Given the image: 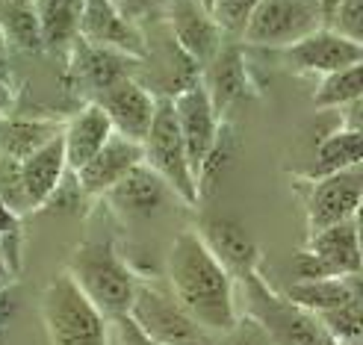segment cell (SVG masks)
Returning a JSON list of instances; mask_svg holds the SVG:
<instances>
[{
  "label": "cell",
  "instance_id": "1",
  "mask_svg": "<svg viewBox=\"0 0 363 345\" xmlns=\"http://www.w3.org/2000/svg\"><path fill=\"white\" fill-rule=\"evenodd\" d=\"M169 289L201 331L230 334L237 328V295L230 271L198 230H180L166 257Z\"/></svg>",
  "mask_w": 363,
  "mask_h": 345
},
{
  "label": "cell",
  "instance_id": "2",
  "mask_svg": "<svg viewBox=\"0 0 363 345\" xmlns=\"http://www.w3.org/2000/svg\"><path fill=\"white\" fill-rule=\"evenodd\" d=\"M65 271L106 319L124 316L130 310L139 281L110 239L77 245Z\"/></svg>",
  "mask_w": 363,
  "mask_h": 345
},
{
  "label": "cell",
  "instance_id": "3",
  "mask_svg": "<svg viewBox=\"0 0 363 345\" xmlns=\"http://www.w3.org/2000/svg\"><path fill=\"white\" fill-rule=\"evenodd\" d=\"M39 313L50 345H110V319L80 293L68 271L45 286Z\"/></svg>",
  "mask_w": 363,
  "mask_h": 345
},
{
  "label": "cell",
  "instance_id": "4",
  "mask_svg": "<svg viewBox=\"0 0 363 345\" xmlns=\"http://www.w3.org/2000/svg\"><path fill=\"white\" fill-rule=\"evenodd\" d=\"M142 166H148L162 183L169 186V192L174 198H180L184 204L195 207L201 201V186H198L195 171L189 166L184 139H180L172 98L157 101L154 121L142 139Z\"/></svg>",
  "mask_w": 363,
  "mask_h": 345
},
{
  "label": "cell",
  "instance_id": "5",
  "mask_svg": "<svg viewBox=\"0 0 363 345\" xmlns=\"http://www.w3.org/2000/svg\"><path fill=\"white\" fill-rule=\"evenodd\" d=\"M325 27L319 0H260L240 39L251 47L286 50Z\"/></svg>",
  "mask_w": 363,
  "mask_h": 345
},
{
  "label": "cell",
  "instance_id": "6",
  "mask_svg": "<svg viewBox=\"0 0 363 345\" xmlns=\"http://www.w3.org/2000/svg\"><path fill=\"white\" fill-rule=\"evenodd\" d=\"M174 106V118H177V130L184 139V148L189 157V166L195 171V180L201 186V174L210 166V159L219 151V136H222V115L213 110V103L204 92L201 80L189 83L186 89L172 98Z\"/></svg>",
  "mask_w": 363,
  "mask_h": 345
},
{
  "label": "cell",
  "instance_id": "7",
  "mask_svg": "<svg viewBox=\"0 0 363 345\" xmlns=\"http://www.w3.org/2000/svg\"><path fill=\"white\" fill-rule=\"evenodd\" d=\"M242 281L248 289L251 316L257 319V324L275 345H325V334L316 324V319L298 310L286 298L272 295V289H266L257 271H248Z\"/></svg>",
  "mask_w": 363,
  "mask_h": 345
},
{
  "label": "cell",
  "instance_id": "8",
  "mask_svg": "<svg viewBox=\"0 0 363 345\" xmlns=\"http://www.w3.org/2000/svg\"><path fill=\"white\" fill-rule=\"evenodd\" d=\"M130 319L160 345H189L198 339V324L177 304L172 289L136 283V295L130 304Z\"/></svg>",
  "mask_w": 363,
  "mask_h": 345
},
{
  "label": "cell",
  "instance_id": "9",
  "mask_svg": "<svg viewBox=\"0 0 363 345\" xmlns=\"http://www.w3.org/2000/svg\"><path fill=\"white\" fill-rule=\"evenodd\" d=\"M311 183L313 186L304 198L311 233L360 215V198H363V169L360 166L334 171L328 177L311 180Z\"/></svg>",
  "mask_w": 363,
  "mask_h": 345
},
{
  "label": "cell",
  "instance_id": "10",
  "mask_svg": "<svg viewBox=\"0 0 363 345\" xmlns=\"http://www.w3.org/2000/svg\"><path fill=\"white\" fill-rule=\"evenodd\" d=\"M77 39L95 47H104V50L124 53V57L139 60V62L148 57V39H145L142 27L127 21L116 9L113 0H86L80 12Z\"/></svg>",
  "mask_w": 363,
  "mask_h": 345
},
{
  "label": "cell",
  "instance_id": "11",
  "mask_svg": "<svg viewBox=\"0 0 363 345\" xmlns=\"http://www.w3.org/2000/svg\"><path fill=\"white\" fill-rule=\"evenodd\" d=\"M157 101L160 98L145 83H139V77H121L110 89H104L92 103H98L106 113V118H110L113 130L118 136L142 145L145 133H148V127L154 121Z\"/></svg>",
  "mask_w": 363,
  "mask_h": 345
},
{
  "label": "cell",
  "instance_id": "12",
  "mask_svg": "<svg viewBox=\"0 0 363 345\" xmlns=\"http://www.w3.org/2000/svg\"><path fill=\"white\" fill-rule=\"evenodd\" d=\"M166 24L172 30L174 45L198 68H204L225 45V33L213 21L210 9L201 0H172L166 9Z\"/></svg>",
  "mask_w": 363,
  "mask_h": 345
},
{
  "label": "cell",
  "instance_id": "13",
  "mask_svg": "<svg viewBox=\"0 0 363 345\" xmlns=\"http://www.w3.org/2000/svg\"><path fill=\"white\" fill-rule=\"evenodd\" d=\"M284 60L293 71H307V74H334V71L352 68L363 62V45L352 42L328 27L316 30L313 35L296 42L293 47L284 50Z\"/></svg>",
  "mask_w": 363,
  "mask_h": 345
},
{
  "label": "cell",
  "instance_id": "14",
  "mask_svg": "<svg viewBox=\"0 0 363 345\" xmlns=\"http://www.w3.org/2000/svg\"><path fill=\"white\" fill-rule=\"evenodd\" d=\"M68 50H71L68 77L74 80V86L92 101L104 92V89L118 83L121 77H136L133 68L139 65V60H130V57H124V53L95 47V45H89L83 39H74Z\"/></svg>",
  "mask_w": 363,
  "mask_h": 345
},
{
  "label": "cell",
  "instance_id": "15",
  "mask_svg": "<svg viewBox=\"0 0 363 345\" xmlns=\"http://www.w3.org/2000/svg\"><path fill=\"white\" fill-rule=\"evenodd\" d=\"M142 166V145L133 139H124L118 133L110 136V142L86 162L80 171H74L77 177V189L89 198L106 195L118 180H124L133 169Z\"/></svg>",
  "mask_w": 363,
  "mask_h": 345
},
{
  "label": "cell",
  "instance_id": "16",
  "mask_svg": "<svg viewBox=\"0 0 363 345\" xmlns=\"http://www.w3.org/2000/svg\"><path fill=\"white\" fill-rule=\"evenodd\" d=\"M65 174H68V162H65V148H62V133L18 162V177H21L30 210L45 207L62 186Z\"/></svg>",
  "mask_w": 363,
  "mask_h": 345
},
{
  "label": "cell",
  "instance_id": "17",
  "mask_svg": "<svg viewBox=\"0 0 363 345\" xmlns=\"http://www.w3.org/2000/svg\"><path fill=\"white\" fill-rule=\"evenodd\" d=\"M198 80H201L213 110L219 115L228 110V106L242 101L248 95V71H245V60H242L240 45L225 42L219 47V53L201 68Z\"/></svg>",
  "mask_w": 363,
  "mask_h": 345
},
{
  "label": "cell",
  "instance_id": "18",
  "mask_svg": "<svg viewBox=\"0 0 363 345\" xmlns=\"http://www.w3.org/2000/svg\"><path fill=\"white\" fill-rule=\"evenodd\" d=\"M169 186L148 169V166H139L127 174L124 180L106 192L110 198V207L121 215V219H130V222H148L151 215H157L162 210L169 198Z\"/></svg>",
  "mask_w": 363,
  "mask_h": 345
},
{
  "label": "cell",
  "instance_id": "19",
  "mask_svg": "<svg viewBox=\"0 0 363 345\" xmlns=\"http://www.w3.org/2000/svg\"><path fill=\"white\" fill-rule=\"evenodd\" d=\"M357 219L360 215L311 233L307 251H311L334 278L360 275V225H357Z\"/></svg>",
  "mask_w": 363,
  "mask_h": 345
},
{
  "label": "cell",
  "instance_id": "20",
  "mask_svg": "<svg viewBox=\"0 0 363 345\" xmlns=\"http://www.w3.org/2000/svg\"><path fill=\"white\" fill-rule=\"evenodd\" d=\"M113 133V124L98 103H86L83 110H77L68 124H62V148L68 171H80L110 142Z\"/></svg>",
  "mask_w": 363,
  "mask_h": 345
},
{
  "label": "cell",
  "instance_id": "21",
  "mask_svg": "<svg viewBox=\"0 0 363 345\" xmlns=\"http://www.w3.org/2000/svg\"><path fill=\"white\" fill-rule=\"evenodd\" d=\"M360 298V275H346V278H319V281H296L286 289V301L296 304L298 310L319 316L337 310L346 301Z\"/></svg>",
  "mask_w": 363,
  "mask_h": 345
},
{
  "label": "cell",
  "instance_id": "22",
  "mask_svg": "<svg viewBox=\"0 0 363 345\" xmlns=\"http://www.w3.org/2000/svg\"><path fill=\"white\" fill-rule=\"evenodd\" d=\"M83 4L86 0H33L35 21L42 30V47H71V42L77 39Z\"/></svg>",
  "mask_w": 363,
  "mask_h": 345
},
{
  "label": "cell",
  "instance_id": "23",
  "mask_svg": "<svg viewBox=\"0 0 363 345\" xmlns=\"http://www.w3.org/2000/svg\"><path fill=\"white\" fill-rule=\"evenodd\" d=\"M363 159V133L360 130H334L331 136H325L316 145V157L313 162L307 166L304 177L307 180H319V177H328L334 171L342 169H352L360 166Z\"/></svg>",
  "mask_w": 363,
  "mask_h": 345
},
{
  "label": "cell",
  "instance_id": "24",
  "mask_svg": "<svg viewBox=\"0 0 363 345\" xmlns=\"http://www.w3.org/2000/svg\"><path fill=\"white\" fill-rule=\"evenodd\" d=\"M62 133V124L35 121V118H4L0 121V157L12 162H21L42 145L57 139Z\"/></svg>",
  "mask_w": 363,
  "mask_h": 345
},
{
  "label": "cell",
  "instance_id": "25",
  "mask_svg": "<svg viewBox=\"0 0 363 345\" xmlns=\"http://www.w3.org/2000/svg\"><path fill=\"white\" fill-rule=\"evenodd\" d=\"M204 236V242L210 245V251L216 254V257L222 260V266L230 271V268H237L242 271V278L248 275V271H254V245L248 242V236L237 227V225H230V222H216L207 227Z\"/></svg>",
  "mask_w": 363,
  "mask_h": 345
},
{
  "label": "cell",
  "instance_id": "26",
  "mask_svg": "<svg viewBox=\"0 0 363 345\" xmlns=\"http://www.w3.org/2000/svg\"><path fill=\"white\" fill-rule=\"evenodd\" d=\"M354 101H363V65H352L325 74L313 92L316 110H342Z\"/></svg>",
  "mask_w": 363,
  "mask_h": 345
},
{
  "label": "cell",
  "instance_id": "27",
  "mask_svg": "<svg viewBox=\"0 0 363 345\" xmlns=\"http://www.w3.org/2000/svg\"><path fill=\"white\" fill-rule=\"evenodd\" d=\"M313 319L322 328V334L331 336L334 342H352L363 336V301L360 298H352L342 307H337V310L319 313Z\"/></svg>",
  "mask_w": 363,
  "mask_h": 345
},
{
  "label": "cell",
  "instance_id": "28",
  "mask_svg": "<svg viewBox=\"0 0 363 345\" xmlns=\"http://www.w3.org/2000/svg\"><path fill=\"white\" fill-rule=\"evenodd\" d=\"M0 27H4L9 45L27 47V50H42V30H39V21H35L33 4L4 9L0 12Z\"/></svg>",
  "mask_w": 363,
  "mask_h": 345
},
{
  "label": "cell",
  "instance_id": "29",
  "mask_svg": "<svg viewBox=\"0 0 363 345\" xmlns=\"http://www.w3.org/2000/svg\"><path fill=\"white\" fill-rule=\"evenodd\" d=\"M257 6H260V0H210L207 9L225 35H237L240 39L251 12Z\"/></svg>",
  "mask_w": 363,
  "mask_h": 345
},
{
  "label": "cell",
  "instance_id": "30",
  "mask_svg": "<svg viewBox=\"0 0 363 345\" xmlns=\"http://www.w3.org/2000/svg\"><path fill=\"white\" fill-rule=\"evenodd\" d=\"M325 27L363 45V0H340V4L331 9Z\"/></svg>",
  "mask_w": 363,
  "mask_h": 345
},
{
  "label": "cell",
  "instance_id": "31",
  "mask_svg": "<svg viewBox=\"0 0 363 345\" xmlns=\"http://www.w3.org/2000/svg\"><path fill=\"white\" fill-rule=\"evenodd\" d=\"M116 9L133 21L136 27H142V21H154V18H166V9L172 0H113Z\"/></svg>",
  "mask_w": 363,
  "mask_h": 345
},
{
  "label": "cell",
  "instance_id": "32",
  "mask_svg": "<svg viewBox=\"0 0 363 345\" xmlns=\"http://www.w3.org/2000/svg\"><path fill=\"white\" fill-rule=\"evenodd\" d=\"M110 345H160L130 319V313L110 319Z\"/></svg>",
  "mask_w": 363,
  "mask_h": 345
},
{
  "label": "cell",
  "instance_id": "33",
  "mask_svg": "<svg viewBox=\"0 0 363 345\" xmlns=\"http://www.w3.org/2000/svg\"><path fill=\"white\" fill-rule=\"evenodd\" d=\"M15 230H21V215L9 207L4 198H0V236L15 233Z\"/></svg>",
  "mask_w": 363,
  "mask_h": 345
},
{
  "label": "cell",
  "instance_id": "34",
  "mask_svg": "<svg viewBox=\"0 0 363 345\" xmlns=\"http://www.w3.org/2000/svg\"><path fill=\"white\" fill-rule=\"evenodd\" d=\"M9 74H12V65H9V39L4 27H0V80L9 83Z\"/></svg>",
  "mask_w": 363,
  "mask_h": 345
},
{
  "label": "cell",
  "instance_id": "35",
  "mask_svg": "<svg viewBox=\"0 0 363 345\" xmlns=\"http://www.w3.org/2000/svg\"><path fill=\"white\" fill-rule=\"evenodd\" d=\"M12 281H15V275H12V268H9V263H6L4 245H0V293H4V289H9Z\"/></svg>",
  "mask_w": 363,
  "mask_h": 345
},
{
  "label": "cell",
  "instance_id": "36",
  "mask_svg": "<svg viewBox=\"0 0 363 345\" xmlns=\"http://www.w3.org/2000/svg\"><path fill=\"white\" fill-rule=\"evenodd\" d=\"M12 101V92H9V83L0 80V113H6V106Z\"/></svg>",
  "mask_w": 363,
  "mask_h": 345
},
{
  "label": "cell",
  "instance_id": "37",
  "mask_svg": "<svg viewBox=\"0 0 363 345\" xmlns=\"http://www.w3.org/2000/svg\"><path fill=\"white\" fill-rule=\"evenodd\" d=\"M319 4H322V12H325V21H328V15H331V9L340 4V0H319Z\"/></svg>",
  "mask_w": 363,
  "mask_h": 345
},
{
  "label": "cell",
  "instance_id": "38",
  "mask_svg": "<svg viewBox=\"0 0 363 345\" xmlns=\"http://www.w3.org/2000/svg\"><path fill=\"white\" fill-rule=\"evenodd\" d=\"M201 4H204V6H210V0H201Z\"/></svg>",
  "mask_w": 363,
  "mask_h": 345
}]
</instances>
